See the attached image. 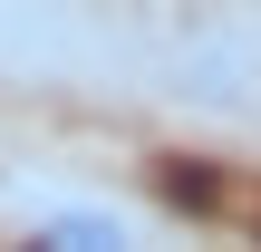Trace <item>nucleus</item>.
<instances>
[{"instance_id": "nucleus-1", "label": "nucleus", "mask_w": 261, "mask_h": 252, "mask_svg": "<svg viewBox=\"0 0 261 252\" xmlns=\"http://www.w3.org/2000/svg\"><path fill=\"white\" fill-rule=\"evenodd\" d=\"M29 243H48V252H126V243H145V223L116 214V204H39Z\"/></svg>"}]
</instances>
